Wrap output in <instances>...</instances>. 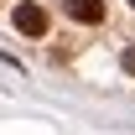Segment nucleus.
Returning <instances> with one entry per match:
<instances>
[{
  "label": "nucleus",
  "mask_w": 135,
  "mask_h": 135,
  "mask_svg": "<svg viewBox=\"0 0 135 135\" xmlns=\"http://www.w3.org/2000/svg\"><path fill=\"white\" fill-rule=\"evenodd\" d=\"M16 31H21V36H47V11L31 5V0L16 5Z\"/></svg>",
  "instance_id": "obj_1"
},
{
  "label": "nucleus",
  "mask_w": 135,
  "mask_h": 135,
  "mask_svg": "<svg viewBox=\"0 0 135 135\" xmlns=\"http://www.w3.org/2000/svg\"><path fill=\"white\" fill-rule=\"evenodd\" d=\"M62 11L78 21V26H99L104 21V0H62Z\"/></svg>",
  "instance_id": "obj_2"
},
{
  "label": "nucleus",
  "mask_w": 135,
  "mask_h": 135,
  "mask_svg": "<svg viewBox=\"0 0 135 135\" xmlns=\"http://www.w3.org/2000/svg\"><path fill=\"white\" fill-rule=\"evenodd\" d=\"M125 68H130V73H135V47H130V52H125Z\"/></svg>",
  "instance_id": "obj_3"
},
{
  "label": "nucleus",
  "mask_w": 135,
  "mask_h": 135,
  "mask_svg": "<svg viewBox=\"0 0 135 135\" xmlns=\"http://www.w3.org/2000/svg\"><path fill=\"white\" fill-rule=\"evenodd\" d=\"M130 11H135V0H130Z\"/></svg>",
  "instance_id": "obj_4"
}]
</instances>
